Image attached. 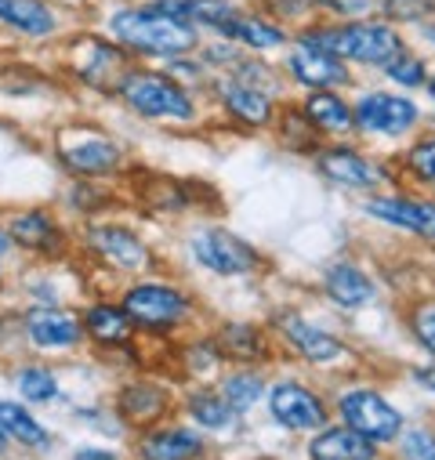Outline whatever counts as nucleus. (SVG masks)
Masks as SVG:
<instances>
[{"label": "nucleus", "mask_w": 435, "mask_h": 460, "mask_svg": "<svg viewBox=\"0 0 435 460\" xmlns=\"http://www.w3.org/2000/svg\"><path fill=\"white\" fill-rule=\"evenodd\" d=\"M109 33L117 44L138 51V55H160V58H174V55H189L196 48V30L149 8H120L109 15Z\"/></svg>", "instance_id": "f257e3e1"}, {"label": "nucleus", "mask_w": 435, "mask_h": 460, "mask_svg": "<svg viewBox=\"0 0 435 460\" xmlns=\"http://www.w3.org/2000/svg\"><path fill=\"white\" fill-rule=\"evenodd\" d=\"M120 94L146 120H189L192 117V98L182 91L178 80H171L160 69H124Z\"/></svg>", "instance_id": "f03ea898"}, {"label": "nucleus", "mask_w": 435, "mask_h": 460, "mask_svg": "<svg viewBox=\"0 0 435 460\" xmlns=\"http://www.w3.org/2000/svg\"><path fill=\"white\" fill-rule=\"evenodd\" d=\"M308 44L331 51L338 58H352V62H367V66H381L388 58L399 55V33L392 26L381 22H363V26H342V30H323L312 33Z\"/></svg>", "instance_id": "7ed1b4c3"}, {"label": "nucleus", "mask_w": 435, "mask_h": 460, "mask_svg": "<svg viewBox=\"0 0 435 460\" xmlns=\"http://www.w3.org/2000/svg\"><path fill=\"white\" fill-rule=\"evenodd\" d=\"M120 308L142 330H167L189 315V297L171 283H138L124 294Z\"/></svg>", "instance_id": "20e7f679"}, {"label": "nucleus", "mask_w": 435, "mask_h": 460, "mask_svg": "<svg viewBox=\"0 0 435 460\" xmlns=\"http://www.w3.org/2000/svg\"><path fill=\"white\" fill-rule=\"evenodd\" d=\"M342 417L352 431H360L363 438L370 442H388L399 435L403 428V417L395 406H388V399H381L377 392H367V388H356L342 399Z\"/></svg>", "instance_id": "39448f33"}, {"label": "nucleus", "mask_w": 435, "mask_h": 460, "mask_svg": "<svg viewBox=\"0 0 435 460\" xmlns=\"http://www.w3.org/2000/svg\"><path fill=\"white\" fill-rule=\"evenodd\" d=\"M58 156H62V164L69 171L87 174V178H98V174H109V171L120 164V146L113 138L98 135V131L76 128V131H66L58 138Z\"/></svg>", "instance_id": "423d86ee"}, {"label": "nucleus", "mask_w": 435, "mask_h": 460, "mask_svg": "<svg viewBox=\"0 0 435 460\" xmlns=\"http://www.w3.org/2000/svg\"><path fill=\"white\" fill-rule=\"evenodd\" d=\"M22 330L30 337L33 349L40 352H66V349H76L80 337H84V323L80 315L58 308V305H37L26 312L22 319Z\"/></svg>", "instance_id": "0eeeda50"}, {"label": "nucleus", "mask_w": 435, "mask_h": 460, "mask_svg": "<svg viewBox=\"0 0 435 460\" xmlns=\"http://www.w3.org/2000/svg\"><path fill=\"white\" fill-rule=\"evenodd\" d=\"M192 254L218 276H240V272L254 269V261H258V254L240 236L226 233V228H203V233H196Z\"/></svg>", "instance_id": "6e6552de"}, {"label": "nucleus", "mask_w": 435, "mask_h": 460, "mask_svg": "<svg viewBox=\"0 0 435 460\" xmlns=\"http://www.w3.org/2000/svg\"><path fill=\"white\" fill-rule=\"evenodd\" d=\"M356 128L370 131V135H403L417 124V105L399 98V94H367L356 105Z\"/></svg>", "instance_id": "1a4fd4ad"}, {"label": "nucleus", "mask_w": 435, "mask_h": 460, "mask_svg": "<svg viewBox=\"0 0 435 460\" xmlns=\"http://www.w3.org/2000/svg\"><path fill=\"white\" fill-rule=\"evenodd\" d=\"M269 410H272V417H276L283 428H290V431H312V428H319V424L326 420L323 399H319L315 392H308L305 385H294V381L276 385V388L269 392Z\"/></svg>", "instance_id": "9d476101"}, {"label": "nucleus", "mask_w": 435, "mask_h": 460, "mask_svg": "<svg viewBox=\"0 0 435 460\" xmlns=\"http://www.w3.org/2000/svg\"><path fill=\"white\" fill-rule=\"evenodd\" d=\"M91 247L113 269H124V272H142L153 261L149 247L131 233V228H120V225H98V228H91Z\"/></svg>", "instance_id": "9b49d317"}, {"label": "nucleus", "mask_w": 435, "mask_h": 460, "mask_svg": "<svg viewBox=\"0 0 435 460\" xmlns=\"http://www.w3.org/2000/svg\"><path fill=\"white\" fill-rule=\"evenodd\" d=\"M0 26L30 40H48L58 33V12L48 0H0Z\"/></svg>", "instance_id": "f8f14e48"}, {"label": "nucleus", "mask_w": 435, "mask_h": 460, "mask_svg": "<svg viewBox=\"0 0 435 460\" xmlns=\"http://www.w3.org/2000/svg\"><path fill=\"white\" fill-rule=\"evenodd\" d=\"M287 66H290L294 80L305 84V87H334V84H345L349 80V69L342 66L338 55L323 51V48H315L308 40L287 58Z\"/></svg>", "instance_id": "ddd939ff"}, {"label": "nucleus", "mask_w": 435, "mask_h": 460, "mask_svg": "<svg viewBox=\"0 0 435 460\" xmlns=\"http://www.w3.org/2000/svg\"><path fill=\"white\" fill-rule=\"evenodd\" d=\"M367 210L388 225H399V228H410L417 236H428L435 240V203H421V199H370Z\"/></svg>", "instance_id": "4468645a"}, {"label": "nucleus", "mask_w": 435, "mask_h": 460, "mask_svg": "<svg viewBox=\"0 0 435 460\" xmlns=\"http://www.w3.org/2000/svg\"><path fill=\"white\" fill-rule=\"evenodd\" d=\"M374 442L352 428H326L308 442L312 460H374Z\"/></svg>", "instance_id": "2eb2a0df"}, {"label": "nucleus", "mask_w": 435, "mask_h": 460, "mask_svg": "<svg viewBox=\"0 0 435 460\" xmlns=\"http://www.w3.org/2000/svg\"><path fill=\"white\" fill-rule=\"evenodd\" d=\"M319 171L331 178V181L352 185V189H370V185L381 181L377 167H374L370 160H363L360 153H352V149H326V153L319 156Z\"/></svg>", "instance_id": "dca6fc26"}, {"label": "nucleus", "mask_w": 435, "mask_h": 460, "mask_svg": "<svg viewBox=\"0 0 435 460\" xmlns=\"http://www.w3.org/2000/svg\"><path fill=\"white\" fill-rule=\"evenodd\" d=\"M283 330H287V337H290L294 349H297L305 359H312V363H334V359H342V352H345V344H342L338 337L308 326L305 319H294V315H290V319H283Z\"/></svg>", "instance_id": "f3484780"}, {"label": "nucleus", "mask_w": 435, "mask_h": 460, "mask_svg": "<svg viewBox=\"0 0 435 460\" xmlns=\"http://www.w3.org/2000/svg\"><path fill=\"white\" fill-rule=\"evenodd\" d=\"M8 236H12V243H19L26 251H44L48 254V251L58 247V225L44 210H22V214L12 217Z\"/></svg>", "instance_id": "a211bd4d"}, {"label": "nucleus", "mask_w": 435, "mask_h": 460, "mask_svg": "<svg viewBox=\"0 0 435 460\" xmlns=\"http://www.w3.org/2000/svg\"><path fill=\"white\" fill-rule=\"evenodd\" d=\"M80 323H84V333H91V341L98 344H128L135 337V323L117 305H91Z\"/></svg>", "instance_id": "6ab92c4d"}, {"label": "nucleus", "mask_w": 435, "mask_h": 460, "mask_svg": "<svg viewBox=\"0 0 435 460\" xmlns=\"http://www.w3.org/2000/svg\"><path fill=\"white\" fill-rule=\"evenodd\" d=\"M326 294H331V301H338L342 308H360V305L374 301V283L356 265H334L326 272Z\"/></svg>", "instance_id": "aec40b11"}, {"label": "nucleus", "mask_w": 435, "mask_h": 460, "mask_svg": "<svg viewBox=\"0 0 435 460\" xmlns=\"http://www.w3.org/2000/svg\"><path fill=\"white\" fill-rule=\"evenodd\" d=\"M305 120L315 124L319 131H331V135H342V131H349L356 124L352 120V109L334 91H315L305 102Z\"/></svg>", "instance_id": "412c9836"}, {"label": "nucleus", "mask_w": 435, "mask_h": 460, "mask_svg": "<svg viewBox=\"0 0 435 460\" xmlns=\"http://www.w3.org/2000/svg\"><path fill=\"white\" fill-rule=\"evenodd\" d=\"M200 449H203V442L192 431H182V428L153 431L142 442V460H192Z\"/></svg>", "instance_id": "4be33fe9"}, {"label": "nucleus", "mask_w": 435, "mask_h": 460, "mask_svg": "<svg viewBox=\"0 0 435 460\" xmlns=\"http://www.w3.org/2000/svg\"><path fill=\"white\" fill-rule=\"evenodd\" d=\"M226 109H229V117H236L240 124H251V128H262L272 117L269 94H262L254 87H244V84L226 87Z\"/></svg>", "instance_id": "5701e85b"}, {"label": "nucleus", "mask_w": 435, "mask_h": 460, "mask_svg": "<svg viewBox=\"0 0 435 460\" xmlns=\"http://www.w3.org/2000/svg\"><path fill=\"white\" fill-rule=\"evenodd\" d=\"M0 428H4L8 438L22 442V446H48V431L33 420V413L19 402L0 399Z\"/></svg>", "instance_id": "b1692460"}, {"label": "nucleus", "mask_w": 435, "mask_h": 460, "mask_svg": "<svg viewBox=\"0 0 435 460\" xmlns=\"http://www.w3.org/2000/svg\"><path fill=\"white\" fill-rule=\"evenodd\" d=\"M164 402H167L164 392L153 388V385H131V388L120 395V410H124V417H128L131 424H149V420H156V417L167 410Z\"/></svg>", "instance_id": "393cba45"}, {"label": "nucleus", "mask_w": 435, "mask_h": 460, "mask_svg": "<svg viewBox=\"0 0 435 460\" xmlns=\"http://www.w3.org/2000/svg\"><path fill=\"white\" fill-rule=\"evenodd\" d=\"M222 33L226 37H236V40H244L251 48H276V44H283V30L272 26V22H265V19H240L236 15Z\"/></svg>", "instance_id": "a878e982"}, {"label": "nucleus", "mask_w": 435, "mask_h": 460, "mask_svg": "<svg viewBox=\"0 0 435 460\" xmlns=\"http://www.w3.org/2000/svg\"><path fill=\"white\" fill-rule=\"evenodd\" d=\"M189 413L203 424V428H229V420H233V406L226 402V399H218L214 392H196V395H189Z\"/></svg>", "instance_id": "bb28decb"}, {"label": "nucleus", "mask_w": 435, "mask_h": 460, "mask_svg": "<svg viewBox=\"0 0 435 460\" xmlns=\"http://www.w3.org/2000/svg\"><path fill=\"white\" fill-rule=\"evenodd\" d=\"M15 385H19L22 399H30V402H51L58 395V381L48 367H22Z\"/></svg>", "instance_id": "cd10ccee"}, {"label": "nucleus", "mask_w": 435, "mask_h": 460, "mask_svg": "<svg viewBox=\"0 0 435 460\" xmlns=\"http://www.w3.org/2000/svg\"><path fill=\"white\" fill-rule=\"evenodd\" d=\"M262 395V377H254V374H236V377H229L226 381V402L233 406V413L236 410H247V406H254V399Z\"/></svg>", "instance_id": "c85d7f7f"}, {"label": "nucleus", "mask_w": 435, "mask_h": 460, "mask_svg": "<svg viewBox=\"0 0 435 460\" xmlns=\"http://www.w3.org/2000/svg\"><path fill=\"white\" fill-rule=\"evenodd\" d=\"M385 73H388L395 84H403V87H417V84L424 80V62H421V58H410V55H399V58L385 62Z\"/></svg>", "instance_id": "c756f323"}, {"label": "nucleus", "mask_w": 435, "mask_h": 460, "mask_svg": "<svg viewBox=\"0 0 435 460\" xmlns=\"http://www.w3.org/2000/svg\"><path fill=\"white\" fill-rule=\"evenodd\" d=\"M410 167H413V174H417L421 181H431V185H435V138H424V142L413 146Z\"/></svg>", "instance_id": "7c9ffc66"}, {"label": "nucleus", "mask_w": 435, "mask_h": 460, "mask_svg": "<svg viewBox=\"0 0 435 460\" xmlns=\"http://www.w3.org/2000/svg\"><path fill=\"white\" fill-rule=\"evenodd\" d=\"M403 453L410 460H435V435L431 431H406L403 435Z\"/></svg>", "instance_id": "2f4dec72"}, {"label": "nucleus", "mask_w": 435, "mask_h": 460, "mask_svg": "<svg viewBox=\"0 0 435 460\" xmlns=\"http://www.w3.org/2000/svg\"><path fill=\"white\" fill-rule=\"evenodd\" d=\"M413 330H417V337L428 344V349L435 352V301L417 308V315H413Z\"/></svg>", "instance_id": "473e14b6"}, {"label": "nucleus", "mask_w": 435, "mask_h": 460, "mask_svg": "<svg viewBox=\"0 0 435 460\" xmlns=\"http://www.w3.org/2000/svg\"><path fill=\"white\" fill-rule=\"evenodd\" d=\"M73 460H117L113 453H105V449H76Z\"/></svg>", "instance_id": "72a5a7b5"}, {"label": "nucleus", "mask_w": 435, "mask_h": 460, "mask_svg": "<svg viewBox=\"0 0 435 460\" xmlns=\"http://www.w3.org/2000/svg\"><path fill=\"white\" fill-rule=\"evenodd\" d=\"M417 381H421L424 388H431V392H435V367H424V370H417Z\"/></svg>", "instance_id": "f704fd0d"}, {"label": "nucleus", "mask_w": 435, "mask_h": 460, "mask_svg": "<svg viewBox=\"0 0 435 460\" xmlns=\"http://www.w3.org/2000/svg\"><path fill=\"white\" fill-rule=\"evenodd\" d=\"M12 251V236H8V228H0V258H4Z\"/></svg>", "instance_id": "c9c22d12"}, {"label": "nucleus", "mask_w": 435, "mask_h": 460, "mask_svg": "<svg viewBox=\"0 0 435 460\" xmlns=\"http://www.w3.org/2000/svg\"><path fill=\"white\" fill-rule=\"evenodd\" d=\"M4 446H8V435H4V428H0V453H4Z\"/></svg>", "instance_id": "e433bc0d"}, {"label": "nucleus", "mask_w": 435, "mask_h": 460, "mask_svg": "<svg viewBox=\"0 0 435 460\" xmlns=\"http://www.w3.org/2000/svg\"><path fill=\"white\" fill-rule=\"evenodd\" d=\"M428 91H431V94H435V76H431V84H428Z\"/></svg>", "instance_id": "4c0bfd02"}]
</instances>
